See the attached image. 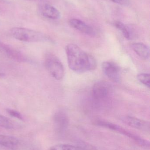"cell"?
<instances>
[{
	"label": "cell",
	"mask_w": 150,
	"mask_h": 150,
	"mask_svg": "<svg viewBox=\"0 0 150 150\" xmlns=\"http://www.w3.org/2000/svg\"><path fill=\"white\" fill-rule=\"evenodd\" d=\"M66 52L69 67L74 72L80 74L96 68L95 58L77 45L69 44L66 46Z\"/></svg>",
	"instance_id": "cell-1"
},
{
	"label": "cell",
	"mask_w": 150,
	"mask_h": 150,
	"mask_svg": "<svg viewBox=\"0 0 150 150\" xmlns=\"http://www.w3.org/2000/svg\"><path fill=\"white\" fill-rule=\"evenodd\" d=\"M10 33L14 38L24 42H42L47 40L42 33L23 27H14L11 29Z\"/></svg>",
	"instance_id": "cell-2"
},
{
	"label": "cell",
	"mask_w": 150,
	"mask_h": 150,
	"mask_svg": "<svg viewBox=\"0 0 150 150\" xmlns=\"http://www.w3.org/2000/svg\"><path fill=\"white\" fill-rule=\"evenodd\" d=\"M95 124L100 127H103L106 128L111 129L113 131L118 132L125 136L129 138L134 141L137 144L141 147L146 148H149L150 143L149 141L145 139H143L141 137L137 136V135L133 134L130 131H128L126 129L122 127L119 125L103 120H97L95 122Z\"/></svg>",
	"instance_id": "cell-3"
},
{
	"label": "cell",
	"mask_w": 150,
	"mask_h": 150,
	"mask_svg": "<svg viewBox=\"0 0 150 150\" xmlns=\"http://www.w3.org/2000/svg\"><path fill=\"white\" fill-rule=\"evenodd\" d=\"M44 65L48 73L56 80H60L64 76V68L59 58L53 54L48 53L45 54Z\"/></svg>",
	"instance_id": "cell-4"
},
{
	"label": "cell",
	"mask_w": 150,
	"mask_h": 150,
	"mask_svg": "<svg viewBox=\"0 0 150 150\" xmlns=\"http://www.w3.org/2000/svg\"><path fill=\"white\" fill-rule=\"evenodd\" d=\"M0 54L6 58L17 62H23L26 61V58L21 52L1 41Z\"/></svg>",
	"instance_id": "cell-5"
},
{
	"label": "cell",
	"mask_w": 150,
	"mask_h": 150,
	"mask_svg": "<svg viewBox=\"0 0 150 150\" xmlns=\"http://www.w3.org/2000/svg\"><path fill=\"white\" fill-rule=\"evenodd\" d=\"M103 73L109 79L114 82H119L121 79L120 69L112 62H104L102 64Z\"/></svg>",
	"instance_id": "cell-6"
},
{
	"label": "cell",
	"mask_w": 150,
	"mask_h": 150,
	"mask_svg": "<svg viewBox=\"0 0 150 150\" xmlns=\"http://www.w3.org/2000/svg\"><path fill=\"white\" fill-rule=\"evenodd\" d=\"M111 85L105 81H100L95 83L92 87L93 98L97 100L105 99L110 93Z\"/></svg>",
	"instance_id": "cell-7"
},
{
	"label": "cell",
	"mask_w": 150,
	"mask_h": 150,
	"mask_svg": "<svg viewBox=\"0 0 150 150\" xmlns=\"http://www.w3.org/2000/svg\"><path fill=\"white\" fill-rule=\"evenodd\" d=\"M121 120L129 127L141 131L149 132L150 125L149 122L129 116H123L121 118Z\"/></svg>",
	"instance_id": "cell-8"
},
{
	"label": "cell",
	"mask_w": 150,
	"mask_h": 150,
	"mask_svg": "<svg viewBox=\"0 0 150 150\" xmlns=\"http://www.w3.org/2000/svg\"><path fill=\"white\" fill-rule=\"evenodd\" d=\"M54 122L55 129L59 133L65 131L69 126L68 117L63 111H58L54 116Z\"/></svg>",
	"instance_id": "cell-9"
},
{
	"label": "cell",
	"mask_w": 150,
	"mask_h": 150,
	"mask_svg": "<svg viewBox=\"0 0 150 150\" xmlns=\"http://www.w3.org/2000/svg\"><path fill=\"white\" fill-rule=\"evenodd\" d=\"M70 25L82 33L90 36H93L95 33L92 27L80 19L72 18L69 21Z\"/></svg>",
	"instance_id": "cell-10"
},
{
	"label": "cell",
	"mask_w": 150,
	"mask_h": 150,
	"mask_svg": "<svg viewBox=\"0 0 150 150\" xmlns=\"http://www.w3.org/2000/svg\"><path fill=\"white\" fill-rule=\"evenodd\" d=\"M40 12L43 16L52 19H59L60 17V13L54 6L45 4L41 6Z\"/></svg>",
	"instance_id": "cell-11"
},
{
	"label": "cell",
	"mask_w": 150,
	"mask_h": 150,
	"mask_svg": "<svg viewBox=\"0 0 150 150\" xmlns=\"http://www.w3.org/2000/svg\"><path fill=\"white\" fill-rule=\"evenodd\" d=\"M134 52L139 57L143 60H147L150 56L149 47L145 44L141 43H136L131 45Z\"/></svg>",
	"instance_id": "cell-12"
},
{
	"label": "cell",
	"mask_w": 150,
	"mask_h": 150,
	"mask_svg": "<svg viewBox=\"0 0 150 150\" xmlns=\"http://www.w3.org/2000/svg\"><path fill=\"white\" fill-rule=\"evenodd\" d=\"M17 138L9 136L0 135V145L7 148H12L18 144Z\"/></svg>",
	"instance_id": "cell-13"
},
{
	"label": "cell",
	"mask_w": 150,
	"mask_h": 150,
	"mask_svg": "<svg viewBox=\"0 0 150 150\" xmlns=\"http://www.w3.org/2000/svg\"><path fill=\"white\" fill-rule=\"evenodd\" d=\"M49 150H85L78 143L76 145L69 144H58L50 148Z\"/></svg>",
	"instance_id": "cell-14"
},
{
	"label": "cell",
	"mask_w": 150,
	"mask_h": 150,
	"mask_svg": "<svg viewBox=\"0 0 150 150\" xmlns=\"http://www.w3.org/2000/svg\"><path fill=\"white\" fill-rule=\"evenodd\" d=\"M114 26L117 29L121 31L124 37L127 39L130 40L132 38L131 31L128 26L120 21H117L114 22Z\"/></svg>",
	"instance_id": "cell-15"
},
{
	"label": "cell",
	"mask_w": 150,
	"mask_h": 150,
	"mask_svg": "<svg viewBox=\"0 0 150 150\" xmlns=\"http://www.w3.org/2000/svg\"><path fill=\"white\" fill-rule=\"evenodd\" d=\"M0 126L6 129H11L14 128V124L9 118L0 115Z\"/></svg>",
	"instance_id": "cell-16"
},
{
	"label": "cell",
	"mask_w": 150,
	"mask_h": 150,
	"mask_svg": "<svg viewBox=\"0 0 150 150\" xmlns=\"http://www.w3.org/2000/svg\"><path fill=\"white\" fill-rule=\"evenodd\" d=\"M137 79L139 81L148 88L150 86V75L149 74H140L137 75Z\"/></svg>",
	"instance_id": "cell-17"
},
{
	"label": "cell",
	"mask_w": 150,
	"mask_h": 150,
	"mask_svg": "<svg viewBox=\"0 0 150 150\" xmlns=\"http://www.w3.org/2000/svg\"><path fill=\"white\" fill-rule=\"evenodd\" d=\"M6 112H7L9 115L10 116L12 117H14V118H17V119H19L20 120H23V116L22 115L16 110H13V109H6Z\"/></svg>",
	"instance_id": "cell-18"
},
{
	"label": "cell",
	"mask_w": 150,
	"mask_h": 150,
	"mask_svg": "<svg viewBox=\"0 0 150 150\" xmlns=\"http://www.w3.org/2000/svg\"><path fill=\"white\" fill-rule=\"evenodd\" d=\"M112 2L123 6H127L129 4V0H110Z\"/></svg>",
	"instance_id": "cell-19"
},
{
	"label": "cell",
	"mask_w": 150,
	"mask_h": 150,
	"mask_svg": "<svg viewBox=\"0 0 150 150\" xmlns=\"http://www.w3.org/2000/svg\"><path fill=\"white\" fill-rule=\"evenodd\" d=\"M4 76H5V74L0 72V78H1L3 77Z\"/></svg>",
	"instance_id": "cell-20"
},
{
	"label": "cell",
	"mask_w": 150,
	"mask_h": 150,
	"mask_svg": "<svg viewBox=\"0 0 150 150\" xmlns=\"http://www.w3.org/2000/svg\"><path fill=\"white\" fill-rule=\"evenodd\" d=\"M29 1H34V0H29Z\"/></svg>",
	"instance_id": "cell-21"
},
{
	"label": "cell",
	"mask_w": 150,
	"mask_h": 150,
	"mask_svg": "<svg viewBox=\"0 0 150 150\" xmlns=\"http://www.w3.org/2000/svg\"></svg>",
	"instance_id": "cell-22"
}]
</instances>
